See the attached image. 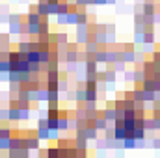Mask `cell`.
Here are the masks:
<instances>
[{
    "label": "cell",
    "mask_w": 160,
    "mask_h": 158,
    "mask_svg": "<svg viewBox=\"0 0 160 158\" xmlns=\"http://www.w3.org/2000/svg\"><path fill=\"white\" fill-rule=\"evenodd\" d=\"M58 125H60V130H69V110H60Z\"/></svg>",
    "instance_id": "cell-3"
},
{
    "label": "cell",
    "mask_w": 160,
    "mask_h": 158,
    "mask_svg": "<svg viewBox=\"0 0 160 158\" xmlns=\"http://www.w3.org/2000/svg\"><path fill=\"white\" fill-rule=\"evenodd\" d=\"M93 4H95V6H101V4L104 6V4H108V0H93Z\"/></svg>",
    "instance_id": "cell-28"
},
{
    "label": "cell",
    "mask_w": 160,
    "mask_h": 158,
    "mask_svg": "<svg viewBox=\"0 0 160 158\" xmlns=\"http://www.w3.org/2000/svg\"><path fill=\"white\" fill-rule=\"evenodd\" d=\"M143 78H145L143 69H142V67H136V69H134V82H143Z\"/></svg>",
    "instance_id": "cell-17"
},
{
    "label": "cell",
    "mask_w": 160,
    "mask_h": 158,
    "mask_svg": "<svg viewBox=\"0 0 160 158\" xmlns=\"http://www.w3.org/2000/svg\"><path fill=\"white\" fill-rule=\"evenodd\" d=\"M153 149H160V138H155L153 140Z\"/></svg>",
    "instance_id": "cell-27"
},
{
    "label": "cell",
    "mask_w": 160,
    "mask_h": 158,
    "mask_svg": "<svg viewBox=\"0 0 160 158\" xmlns=\"http://www.w3.org/2000/svg\"><path fill=\"white\" fill-rule=\"evenodd\" d=\"M89 37H91L89 22H86V24H77V43H78V45H84Z\"/></svg>",
    "instance_id": "cell-1"
},
{
    "label": "cell",
    "mask_w": 160,
    "mask_h": 158,
    "mask_svg": "<svg viewBox=\"0 0 160 158\" xmlns=\"http://www.w3.org/2000/svg\"><path fill=\"white\" fill-rule=\"evenodd\" d=\"M134 45H143V32H136V36H134Z\"/></svg>",
    "instance_id": "cell-20"
},
{
    "label": "cell",
    "mask_w": 160,
    "mask_h": 158,
    "mask_svg": "<svg viewBox=\"0 0 160 158\" xmlns=\"http://www.w3.org/2000/svg\"><path fill=\"white\" fill-rule=\"evenodd\" d=\"M38 13H39L41 17H50V13H48V2H38Z\"/></svg>",
    "instance_id": "cell-15"
},
{
    "label": "cell",
    "mask_w": 160,
    "mask_h": 158,
    "mask_svg": "<svg viewBox=\"0 0 160 158\" xmlns=\"http://www.w3.org/2000/svg\"><path fill=\"white\" fill-rule=\"evenodd\" d=\"M21 121V108L19 106H9V123Z\"/></svg>",
    "instance_id": "cell-7"
},
{
    "label": "cell",
    "mask_w": 160,
    "mask_h": 158,
    "mask_svg": "<svg viewBox=\"0 0 160 158\" xmlns=\"http://www.w3.org/2000/svg\"><path fill=\"white\" fill-rule=\"evenodd\" d=\"M0 119H2V123H4V121H9V108L0 110Z\"/></svg>",
    "instance_id": "cell-21"
},
{
    "label": "cell",
    "mask_w": 160,
    "mask_h": 158,
    "mask_svg": "<svg viewBox=\"0 0 160 158\" xmlns=\"http://www.w3.org/2000/svg\"><path fill=\"white\" fill-rule=\"evenodd\" d=\"M106 32H108L110 36H114V34H116V26H114V24H106Z\"/></svg>",
    "instance_id": "cell-26"
},
{
    "label": "cell",
    "mask_w": 160,
    "mask_h": 158,
    "mask_svg": "<svg viewBox=\"0 0 160 158\" xmlns=\"http://www.w3.org/2000/svg\"><path fill=\"white\" fill-rule=\"evenodd\" d=\"M145 134H147V130H145L143 126H138V125H136L134 130H132V136H134L138 141H143V140H145Z\"/></svg>",
    "instance_id": "cell-10"
},
{
    "label": "cell",
    "mask_w": 160,
    "mask_h": 158,
    "mask_svg": "<svg viewBox=\"0 0 160 158\" xmlns=\"http://www.w3.org/2000/svg\"><path fill=\"white\" fill-rule=\"evenodd\" d=\"M47 110H60V101H48V108Z\"/></svg>",
    "instance_id": "cell-24"
},
{
    "label": "cell",
    "mask_w": 160,
    "mask_h": 158,
    "mask_svg": "<svg viewBox=\"0 0 160 158\" xmlns=\"http://www.w3.org/2000/svg\"><path fill=\"white\" fill-rule=\"evenodd\" d=\"M60 0H48V4H58Z\"/></svg>",
    "instance_id": "cell-29"
},
{
    "label": "cell",
    "mask_w": 160,
    "mask_h": 158,
    "mask_svg": "<svg viewBox=\"0 0 160 158\" xmlns=\"http://www.w3.org/2000/svg\"><path fill=\"white\" fill-rule=\"evenodd\" d=\"M36 134H38V138H39L41 141H48L50 130H48V126H38L36 128Z\"/></svg>",
    "instance_id": "cell-9"
},
{
    "label": "cell",
    "mask_w": 160,
    "mask_h": 158,
    "mask_svg": "<svg viewBox=\"0 0 160 158\" xmlns=\"http://www.w3.org/2000/svg\"><path fill=\"white\" fill-rule=\"evenodd\" d=\"M114 138H116V140H121V141L127 138V128H125L123 125H121V126H114Z\"/></svg>",
    "instance_id": "cell-12"
},
{
    "label": "cell",
    "mask_w": 160,
    "mask_h": 158,
    "mask_svg": "<svg viewBox=\"0 0 160 158\" xmlns=\"http://www.w3.org/2000/svg\"><path fill=\"white\" fill-rule=\"evenodd\" d=\"M75 4H77L78 7H86V6H91L93 0H75Z\"/></svg>",
    "instance_id": "cell-22"
},
{
    "label": "cell",
    "mask_w": 160,
    "mask_h": 158,
    "mask_svg": "<svg viewBox=\"0 0 160 158\" xmlns=\"http://www.w3.org/2000/svg\"><path fill=\"white\" fill-rule=\"evenodd\" d=\"M24 30V21H17V22H9V36H21Z\"/></svg>",
    "instance_id": "cell-4"
},
{
    "label": "cell",
    "mask_w": 160,
    "mask_h": 158,
    "mask_svg": "<svg viewBox=\"0 0 160 158\" xmlns=\"http://www.w3.org/2000/svg\"><path fill=\"white\" fill-rule=\"evenodd\" d=\"M30 119V110L28 108H22L21 110V121H28Z\"/></svg>",
    "instance_id": "cell-23"
},
{
    "label": "cell",
    "mask_w": 160,
    "mask_h": 158,
    "mask_svg": "<svg viewBox=\"0 0 160 158\" xmlns=\"http://www.w3.org/2000/svg\"><path fill=\"white\" fill-rule=\"evenodd\" d=\"M9 17H11V13H9L8 9H4V11L0 13V21H2V22H8V24H9Z\"/></svg>",
    "instance_id": "cell-19"
},
{
    "label": "cell",
    "mask_w": 160,
    "mask_h": 158,
    "mask_svg": "<svg viewBox=\"0 0 160 158\" xmlns=\"http://www.w3.org/2000/svg\"><path fill=\"white\" fill-rule=\"evenodd\" d=\"M56 43H58V48H65V47H67V43H69V36H67L65 32L56 34Z\"/></svg>",
    "instance_id": "cell-8"
},
{
    "label": "cell",
    "mask_w": 160,
    "mask_h": 158,
    "mask_svg": "<svg viewBox=\"0 0 160 158\" xmlns=\"http://www.w3.org/2000/svg\"><path fill=\"white\" fill-rule=\"evenodd\" d=\"M143 45H155V32L153 30L143 32Z\"/></svg>",
    "instance_id": "cell-14"
},
{
    "label": "cell",
    "mask_w": 160,
    "mask_h": 158,
    "mask_svg": "<svg viewBox=\"0 0 160 158\" xmlns=\"http://www.w3.org/2000/svg\"><path fill=\"white\" fill-rule=\"evenodd\" d=\"M58 138H60V130H50V136H48V141H58Z\"/></svg>",
    "instance_id": "cell-25"
},
{
    "label": "cell",
    "mask_w": 160,
    "mask_h": 158,
    "mask_svg": "<svg viewBox=\"0 0 160 158\" xmlns=\"http://www.w3.org/2000/svg\"><path fill=\"white\" fill-rule=\"evenodd\" d=\"M11 71V63L8 58H2L0 60V73H9Z\"/></svg>",
    "instance_id": "cell-16"
},
{
    "label": "cell",
    "mask_w": 160,
    "mask_h": 158,
    "mask_svg": "<svg viewBox=\"0 0 160 158\" xmlns=\"http://www.w3.org/2000/svg\"><path fill=\"white\" fill-rule=\"evenodd\" d=\"M136 147H138V140L134 136H127L123 140V149L125 151H130V149H136Z\"/></svg>",
    "instance_id": "cell-6"
},
{
    "label": "cell",
    "mask_w": 160,
    "mask_h": 158,
    "mask_svg": "<svg viewBox=\"0 0 160 158\" xmlns=\"http://www.w3.org/2000/svg\"><path fill=\"white\" fill-rule=\"evenodd\" d=\"M65 24H78V6L77 4H71V9L69 13L65 15Z\"/></svg>",
    "instance_id": "cell-2"
},
{
    "label": "cell",
    "mask_w": 160,
    "mask_h": 158,
    "mask_svg": "<svg viewBox=\"0 0 160 158\" xmlns=\"http://www.w3.org/2000/svg\"><path fill=\"white\" fill-rule=\"evenodd\" d=\"M84 132H86V138H88L89 141H95V140L99 138V130L95 128V125H86V126H84Z\"/></svg>",
    "instance_id": "cell-5"
},
{
    "label": "cell",
    "mask_w": 160,
    "mask_h": 158,
    "mask_svg": "<svg viewBox=\"0 0 160 158\" xmlns=\"http://www.w3.org/2000/svg\"><path fill=\"white\" fill-rule=\"evenodd\" d=\"M123 77H125V82H134V69H125Z\"/></svg>",
    "instance_id": "cell-18"
},
{
    "label": "cell",
    "mask_w": 160,
    "mask_h": 158,
    "mask_svg": "<svg viewBox=\"0 0 160 158\" xmlns=\"http://www.w3.org/2000/svg\"><path fill=\"white\" fill-rule=\"evenodd\" d=\"M142 7H143V15H149V17H153V15L157 13V6H155L153 2H145Z\"/></svg>",
    "instance_id": "cell-11"
},
{
    "label": "cell",
    "mask_w": 160,
    "mask_h": 158,
    "mask_svg": "<svg viewBox=\"0 0 160 158\" xmlns=\"http://www.w3.org/2000/svg\"><path fill=\"white\" fill-rule=\"evenodd\" d=\"M26 58H28V62H30V63H39V62H41L39 50H38V48H32V50L26 54Z\"/></svg>",
    "instance_id": "cell-13"
}]
</instances>
